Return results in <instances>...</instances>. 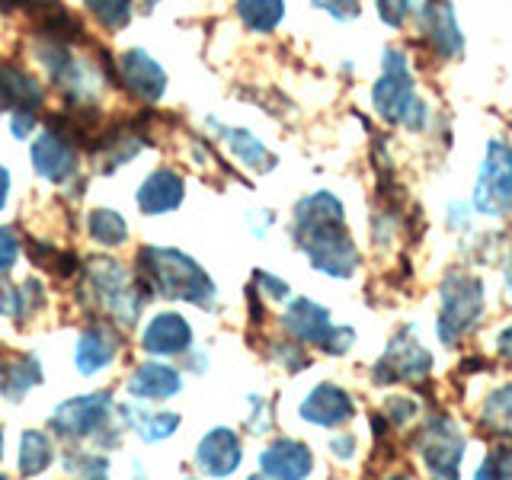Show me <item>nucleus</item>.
Segmentation results:
<instances>
[{
	"instance_id": "nucleus-51",
	"label": "nucleus",
	"mask_w": 512,
	"mask_h": 480,
	"mask_svg": "<svg viewBox=\"0 0 512 480\" xmlns=\"http://www.w3.org/2000/svg\"><path fill=\"white\" fill-rule=\"evenodd\" d=\"M0 480H7V477H4V474H0Z\"/></svg>"
},
{
	"instance_id": "nucleus-53",
	"label": "nucleus",
	"mask_w": 512,
	"mask_h": 480,
	"mask_svg": "<svg viewBox=\"0 0 512 480\" xmlns=\"http://www.w3.org/2000/svg\"><path fill=\"white\" fill-rule=\"evenodd\" d=\"M154 4H157V0H154Z\"/></svg>"
},
{
	"instance_id": "nucleus-45",
	"label": "nucleus",
	"mask_w": 512,
	"mask_h": 480,
	"mask_svg": "<svg viewBox=\"0 0 512 480\" xmlns=\"http://www.w3.org/2000/svg\"><path fill=\"white\" fill-rule=\"evenodd\" d=\"M0 4L10 10H42V7H52V0H0Z\"/></svg>"
},
{
	"instance_id": "nucleus-41",
	"label": "nucleus",
	"mask_w": 512,
	"mask_h": 480,
	"mask_svg": "<svg viewBox=\"0 0 512 480\" xmlns=\"http://www.w3.org/2000/svg\"><path fill=\"white\" fill-rule=\"evenodd\" d=\"M359 452V445H356V436H349V432H343V436H333L330 439V455L336 461H352Z\"/></svg>"
},
{
	"instance_id": "nucleus-7",
	"label": "nucleus",
	"mask_w": 512,
	"mask_h": 480,
	"mask_svg": "<svg viewBox=\"0 0 512 480\" xmlns=\"http://www.w3.org/2000/svg\"><path fill=\"white\" fill-rule=\"evenodd\" d=\"M471 205L477 215L490 221L512 218V144L503 135L487 141L484 164H480Z\"/></svg>"
},
{
	"instance_id": "nucleus-22",
	"label": "nucleus",
	"mask_w": 512,
	"mask_h": 480,
	"mask_svg": "<svg viewBox=\"0 0 512 480\" xmlns=\"http://www.w3.org/2000/svg\"><path fill=\"white\" fill-rule=\"evenodd\" d=\"M42 381V368L32 356L23 352H4L0 349V394L10 400L26 397Z\"/></svg>"
},
{
	"instance_id": "nucleus-29",
	"label": "nucleus",
	"mask_w": 512,
	"mask_h": 480,
	"mask_svg": "<svg viewBox=\"0 0 512 480\" xmlns=\"http://www.w3.org/2000/svg\"><path fill=\"white\" fill-rule=\"evenodd\" d=\"M474 480H512V445L509 442L493 445L484 455V461L477 464Z\"/></svg>"
},
{
	"instance_id": "nucleus-6",
	"label": "nucleus",
	"mask_w": 512,
	"mask_h": 480,
	"mask_svg": "<svg viewBox=\"0 0 512 480\" xmlns=\"http://www.w3.org/2000/svg\"><path fill=\"white\" fill-rule=\"evenodd\" d=\"M84 276H87L90 295L100 301V308L112 320H119L122 327L138 324V314L144 308V295L148 292L138 285V279H132V272H128L119 260L96 256V260L87 263Z\"/></svg>"
},
{
	"instance_id": "nucleus-19",
	"label": "nucleus",
	"mask_w": 512,
	"mask_h": 480,
	"mask_svg": "<svg viewBox=\"0 0 512 480\" xmlns=\"http://www.w3.org/2000/svg\"><path fill=\"white\" fill-rule=\"evenodd\" d=\"M125 388L132 400H170L180 394L183 375L167 362H144L132 372Z\"/></svg>"
},
{
	"instance_id": "nucleus-52",
	"label": "nucleus",
	"mask_w": 512,
	"mask_h": 480,
	"mask_svg": "<svg viewBox=\"0 0 512 480\" xmlns=\"http://www.w3.org/2000/svg\"><path fill=\"white\" fill-rule=\"evenodd\" d=\"M0 112H4V106H0Z\"/></svg>"
},
{
	"instance_id": "nucleus-2",
	"label": "nucleus",
	"mask_w": 512,
	"mask_h": 480,
	"mask_svg": "<svg viewBox=\"0 0 512 480\" xmlns=\"http://www.w3.org/2000/svg\"><path fill=\"white\" fill-rule=\"evenodd\" d=\"M135 279L148 295L154 292L160 298L189 301L205 311L215 308L218 288L212 276L192 256L173 247H141L135 260Z\"/></svg>"
},
{
	"instance_id": "nucleus-39",
	"label": "nucleus",
	"mask_w": 512,
	"mask_h": 480,
	"mask_svg": "<svg viewBox=\"0 0 512 480\" xmlns=\"http://www.w3.org/2000/svg\"><path fill=\"white\" fill-rule=\"evenodd\" d=\"M16 256H20V237L13 234V228H0V276L13 269Z\"/></svg>"
},
{
	"instance_id": "nucleus-10",
	"label": "nucleus",
	"mask_w": 512,
	"mask_h": 480,
	"mask_svg": "<svg viewBox=\"0 0 512 480\" xmlns=\"http://www.w3.org/2000/svg\"><path fill=\"white\" fill-rule=\"evenodd\" d=\"M413 23L420 32V45L429 48L436 61H452L464 52V32L452 0H420Z\"/></svg>"
},
{
	"instance_id": "nucleus-27",
	"label": "nucleus",
	"mask_w": 512,
	"mask_h": 480,
	"mask_svg": "<svg viewBox=\"0 0 512 480\" xmlns=\"http://www.w3.org/2000/svg\"><path fill=\"white\" fill-rule=\"evenodd\" d=\"M55 458V448H52V439L45 436V432H36L29 429L23 432L20 439V471L23 477H39L48 464Z\"/></svg>"
},
{
	"instance_id": "nucleus-25",
	"label": "nucleus",
	"mask_w": 512,
	"mask_h": 480,
	"mask_svg": "<svg viewBox=\"0 0 512 480\" xmlns=\"http://www.w3.org/2000/svg\"><path fill=\"white\" fill-rule=\"evenodd\" d=\"M234 10L256 36H269L285 20V0H234Z\"/></svg>"
},
{
	"instance_id": "nucleus-16",
	"label": "nucleus",
	"mask_w": 512,
	"mask_h": 480,
	"mask_svg": "<svg viewBox=\"0 0 512 480\" xmlns=\"http://www.w3.org/2000/svg\"><path fill=\"white\" fill-rule=\"evenodd\" d=\"M32 167L48 183L71 180L77 170V144L55 132V128H45L36 144H32Z\"/></svg>"
},
{
	"instance_id": "nucleus-30",
	"label": "nucleus",
	"mask_w": 512,
	"mask_h": 480,
	"mask_svg": "<svg viewBox=\"0 0 512 480\" xmlns=\"http://www.w3.org/2000/svg\"><path fill=\"white\" fill-rule=\"evenodd\" d=\"M269 356H272V362H279L285 372H304V368L311 365V356H308V349H304V343H298V340H269Z\"/></svg>"
},
{
	"instance_id": "nucleus-21",
	"label": "nucleus",
	"mask_w": 512,
	"mask_h": 480,
	"mask_svg": "<svg viewBox=\"0 0 512 480\" xmlns=\"http://www.w3.org/2000/svg\"><path fill=\"white\" fill-rule=\"evenodd\" d=\"M208 128H215V132L224 138V144L231 148V154L237 157V164L240 167H247L253 173H269V170H276V154H272L263 138H256L253 132H247V128H224L221 122L215 119H208Z\"/></svg>"
},
{
	"instance_id": "nucleus-46",
	"label": "nucleus",
	"mask_w": 512,
	"mask_h": 480,
	"mask_svg": "<svg viewBox=\"0 0 512 480\" xmlns=\"http://www.w3.org/2000/svg\"><path fill=\"white\" fill-rule=\"evenodd\" d=\"M13 304H16V292L0 282V314H13Z\"/></svg>"
},
{
	"instance_id": "nucleus-33",
	"label": "nucleus",
	"mask_w": 512,
	"mask_h": 480,
	"mask_svg": "<svg viewBox=\"0 0 512 480\" xmlns=\"http://www.w3.org/2000/svg\"><path fill=\"white\" fill-rule=\"evenodd\" d=\"M68 471L77 477V480H109V461L103 455H68Z\"/></svg>"
},
{
	"instance_id": "nucleus-18",
	"label": "nucleus",
	"mask_w": 512,
	"mask_h": 480,
	"mask_svg": "<svg viewBox=\"0 0 512 480\" xmlns=\"http://www.w3.org/2000/svg\"><path fill=\"white\" fill-rule=\"evenodd\" d=\"M119 352V333L109 324H90L77 333V346H74V362L80 368V375H96L103 372L106 365H112Z\"/></svg>"
},
{
	"instance_id": "nucleus-1",
	"label": "nucleus",
	"mask_w": 512,
	"mask_h": 480,
	"mask_svg": "<svg viewBox=\"0 0 512 480\" xmlns=\"http://www.w3.org/2000/svg\"><path fill=\"white\" fill-rule=\"evenodd\" d=\"M288 234H292L295 247L308 256L311 269L330 279L356 276L362 256L346 231V205L330 189H314L295 202Z\"/></svg>"
},
{
	"instance_id": "nucleus-37",
	"label": "nucleus",
	"mask_w": 512,
	"mask_h": 480,
	"mask_svg": "<svg viewBox=\"0 0 512 480\" xmlns=\"http://www.w3.org/2000/svg\"><path fill=\"white\" fill-rule=\"evenodd\" d=\"M311 7L324 10L336 23H352V20H359L362 0H311Z\"/></svg>"
},
{
	"instance_id": "nucleus-38",
	"label": "nucleus",
	"mask_w": 512,
	"mask_h": 480,
	"mask_svg": "<svg viewBox=\"0 0 512 480\" xmlns=\"http://www.w3.org/2000/svg\"><path fill=\"white\" fill-rule=\"evenodd\" d=\"M253 282L260 288V295H266L269 301H288L292 298V285L282 282L279 276H272V272H253Z\"/></svg>"
},
{
	"instance_id": "nucleus-28",
	"label": "nucleus",
	"mask_w": 512,
	"mask_h": 480,
	"mask_svg": "<svg viewBox=\"0 0 512 480\" xmlns=\"http://www.w3.org/2000/svg\"><path fill=\"white\" fill-rule=\"evenodd\" d=\"M87 231L96 244H103V247H122L128 240V224L119 212H112V208H96V212H90Z\"/></svg>"
},
{
	"instance_id": "nucleus-23",
	"label": "nucleus",
	"mask_w": 512,
	"mask_h": 480,
	"mask_svg": "<svg viewBox=\"0 0 512 480\" xmlns=\"http://www.w3.org/2000/svg\"><path fill=\"white\" fill-rule=\"evenodd\" d=\"M0 106L13 112H36L42 106V87L26 71L0 64Z\"/></svg>"
},
{
	"instance_id": "nucleus-5",
	"label": "nucleus",
	"mask_w": 512,
	"mask_h": 480,
	"mask_svg": "<svg viewBox=\"0 0 512 480\" xmlns=\"http://www.w3.org/2000/svg\"><path fill=\"white\" fill-rule=\"evenodd\" d=\"M282 330L292 340L320 349L324 356H346L356 343V330L352 327H336L330 320V311L324 304H317L314 298H288L282 311Z\"/></svg>"
},
{
	"instance_id": "nucleus-20",
	"label": "nucleus",
	"mask_w": 512,
	"mask_h": 480,
	"mask_svg": "<svg viewBox=\"0 0 512 480\" xmlns=\"http://www.w3.org/2000/svg\"><path fill=\"white\" fill-rule=\"evenodd\" d=\"M183 176L170 167H157L138 189V208L144 215H167L183 205Z\"/></svg>"
},
{
	"instance_id": "nucleus-8",
	"label": "nucleus",
	"mask_w": 512,
	"mask_h": 480,
	"mask_svg": "<svg viewBox=\"0 0 512 480\" xmlns=\"http://www.w3.org/2000/svg\"><path fill=\"white\" fill-rule=\"evenodd\" d=\"M413 448L429 480H461V458L468 452L464 432L448 416H429L413 436Z\"/></svg>"
},
{
	"instance_id": "nucleus-34",
	"label": "nucleus",
	"mask_w": 512,
	"mask_h": 480,
	"mask_svg": "<svg viewBox=\"0 0 512 480\" xmlns=\"http://www.w3.org/2000/svg\"><path fill=\"white\" fill-rule=\"evenodd\" d=\"M45 304V285L39 279H26L16 288V304H13V317H32Z\"/></svg>"
},
{
	"instance_id": "nucleus-42",
	"label": "nucleus",
	"mask_w": 512,
	"mask_h": 480,
	"mask_svg": "<svg viewBox=\"0 0 512 480\" xmlns=\"http://www.w3.org/2000/svg\"><path fill=\"white\" fill-rule=\"evenodd\" d=\"M493 349H496V359L506 362V365H512V324H506L500 333H496Z\"/></svg>"
},
{
	"instance_id": "nucleus-31",
	"label": "nucleus",
	"mask_w": 512,
	"mask_h": 480,
	"mask_svg": "<svg viewBox=\"0 0 512 480\" xmlns=\"http://www.w3.org/2000/svg\"><path fill=\"white\" fill-rule=\"evenodd\" d=\"M84 4L106 29H122L132 20V10H135V0H84Z\"/></svg>"
},
{
	"instance_id": "nucleus-35",
	"label": "nucleus",
	"mask_w": 512,
	"mask_h": 480,
	"mask_svg": "<svg viewBox=\"0 0 512 480\" xmlns=\"http://www.w3.org/2000/svg\"><path fill=\"white\" fill-rule=\"evenodd\" d=\"M378 20L388 29H404L416 13V0H375Z\"/></svg>"
},
{
	"instance_id": "nucleus-47",
	"label": "nucleus",
	"mask_w": 512,
	"mask_h": 480,
	"mask_svg": "<svg viewBox=\"0 0 512 480\" xmlns=\"http://www.w3.org/2000/svg\"><path fill=\"white\" fill-rule=\"evenodd\" d=\"M7 196H10V173H7L4 167H0V212H4Z\"/></svg>"
},
{
	"instance_id": "nucleus-40",
	"label": "nucleus",
	"mask_w": 512,
	"mask_h": 480,
	"mask_svg": "<svg viewBox=\"0 0 512 480\" xmlns=\"http://www.w3.org/2000/svg\"><path fill=\"white\" fill-rule=\"evenodd\" d=\"M471 212H474V205L471 202H452L448 205V218L445 224L452 231H471Z\"/></svg>"
},
{
	"instance_id": "nucleus-49",
	"label": "nucleus",
	"mask_w": 512,
	"mask_h": 480,
	"mask_svg": "<svg viewBox=\"0 0 512 480\" xmlns=\"http://www.w3.org/2000/svg\"><path fill=\"white\" fill-rule=\"evenodd\" d=\"M247 480H276V477H269V474H263V471H256V474H250Z\"/></svg>"
},
{
	"instance_id": "nucleus-3",
	"label": "nucleus",
	"mask_w": 512,
	"mask_h": 480,
	"mask_svg": "<svg viewBox=\"0 0 512 480\" xmlns=\"http://www.w3.org/2000/svg\"><path fill=\"white\" fill-rule=\"evenodd\" d=\"M372 106L388 125H400L407 132H426L429 106L416 93V77L407 48L388 45L381 52V77L372 87Z\"/></svg>"
},
{
	"instance_id": "nucleus-48",
	"label": "nucleus",
	"mask_w": 512,
	"mask_h": 480,
	"mask_svg": "<svg viewBox=\"0 0 512 480\" xmlns=\"http://www.w3.org/2000/svg\"><path fill=\"white\" fill-rule=\"evenodd\" d=\"M506 288H509V295H512V253H509V260H506Z\"/></svg>"
},
{
	"instance_id": "nucleus-11",
	"label": "nucleus",
	"mask_w": 512,
	"mask_h": 480,
	"mask_svg": "<svg viewBox=\"0 0 512 480\" xmlns=\"http://www.w3.org/2000/svg\"><path fill=\"white\" fill-rule=\"evenodd\" d=\"M112 394L96 391L84 397H71L52 413V429L64 439H90L106 432L112 423Z\"/></svg>"
},
{
	"instance_id": "nucleus-50",
	"label": "nucleus",
	"mask_w": 512,
	"mask_h": 480,
	"mask_svg": "<svg viewBox=\"0 0 512 480\" xmlns=\"http://www.w3.org/2000/svg\"><path fill=\"white\" fill-rule=\"evenodd\" d=\"M381 480H413V477H407V474H388V477H381Z\"/></svg>"
},
{
	"instance_id": "nucleus-43",
	"label": "nucleus",
	"mask_w": 512,
	"mask_h": 480,
	"mask_svg": "<svg viewBox=\"0 0 512 480\" xmlns=\"http://www.w3.org/2000/svg\"><path fill=\"white\" fill-rule=\"evenodd\" d=\"M10 128H13L16 138L26 141V135H32V128H36V112H13Z\"/></svg>"
},
{
	"instance_id": "nucleus-36",
	"label": "nucleus",
	"mask_w": 512,
	"mask_h": 480,
	"mask_svg": "<svg viewBox=\"0 0 512 480\" xmlns=\"http://www.w3.org/2000/svg\"><path fill=\"white\" fill-rule=\"evenodd\" d=\"M250 404H253V413L247 420V429L253 436H266L276 426V413H272V400H263L260 394H250Z\"/></svg>"
},
{
	"instance_id": "nucleus-26",
	"label": "nucleus",
	"mask_w": 512,
	"mask_h": 480,
	"mask_svg": "<svg viewBox=\"0 0 512 480\" xmlns=\"http://www.w3.org/2000/svg\"><path fill=\"white\" fill-rule=\"evenodd\" d=\"M125 423L132 426L144 442H164L180 429V413H151L141 407H122Z\"/></svg>"
},
{
	"instance_id": "nucleus-4",
	"label": "nucleus",
	"mask_w": 512,
	"mask_h": 480,
	"mask_svg": "<svg viewBox=\"0 0 512 480\" xmlns=\"http://www.w3.org/2000/svg\"><path fill=\"white\" fill-rule=\"evenodd\" d=\"M487 295L484 282L464 269L445 272L439 285V317H436V336L442 346H458L464 336H471L484 317Z\"/></svg>"
},
{
	"instance_id": "nucleus-14",
	"label": "nucleus",
	"mask_w": 512,
	"mask_h": 480,
	"mask_svg": "<svg viewBox=\"0 0 512 480\" xmlns=\"http://www.w3.org/2000/svg\"><path fill=\"white\" fill-rule=\"evenodd\" d=\"M240 461H244V445L228 426H215L212 432H205L196 448V468L205 477H231L240 468Z\"/></svg>"
},
{
	"instance_id": "nucleus-17",
	"label": "nucleus",
	"mask_w": 512,
	"mask_h": 480,
	"mask_svg": "<svg viewBox=\"0 0 512 480\" xmlns=\"http://www.w3.org/2000/svg\"><path fill=\"white\" fill-rule=\"evenodd\" d=\"M260 471L276 480H308L314 474V452L298 439H276L260 452Z\"/></svg>"
},
{
	"instance_id": "nucleus-24",
	"label": "nucleus",
	"mask_w": 512,
	"mask_h": 480,
	"mask_svg": "<svg viewBox=\"0 0 512 480\" xmlns=\"http://www.w3.org/2000/svg\"><path fill=\"white\" fill-rule=\"evenodd\" d=\"M477 423L487 436L512 445V384H503V388H496L484 397Z\"/></svg>"
},
{
	"instance_id": "nucleus-15",
	"label": "nucleus",
	"mask_w": 512,
	"mask_h": 480,
	"mask_svg": "<svg viewBox=\"0 0 512 480\" xmlns=\"http://www.w3.org/2000/svg\"><path fill=\"white\" fill-rule=\"evenodd\" d=\"M141 349L148 356H183L192 349V327L183 314L176 311H160L148 320V327L141 333Z\"/></svg>"
},
{
	"instance_id": "nucleus-12",
	"label": "nucleus",
	"mask_w": 512,
	"mask_h": 480,
	"mask_svg": "<svg viewBox=\"0 0 512 480\" xmlns=\"http://www.w3.org/2000/svg\"><path fill=\"white\" fill-rule=\"evenodd\" d=\"M298 416L304 423L320 426V429H340L356 416V400H352V394L340 388V384L320 381L304 394V400L298 404Z\"/></svg>"
},
{
	"instance_id": "nucleus-9",
	"label": "nucleus",
	"mask_w": 512,
	"mask_h": 480,
	"mask_svg": "<svg viewBox=\"0 0 512 480\" xmlns=\"http://www.w3.org/2000/svg\"><path fill=\"white\" fill-rule=\"evenodd\" d=\"M429 368H432V352L420 343V333H416L413 324H404L394 336L384 356L375 362L372 368V378L378 384H420L429 378Z\"/></svg>"
},
{
	"instance_id": "nucleus-32",
	"label": "nucleus",
	"mask_w": 512,
	"mask_h": 480,
	"mask_svg": "<svg viewBox=\"0 0 512 480\" xmlns=\"http://www.w3.org/2000/svg\"><path fill=\"white\" fill-rule=\"evenodd\" d=\"M381 410H384V423H388L391 429H404V426L416 423V416H420L416 397H407V394H391L381 404Z\"/></svg>"
},
{
	"instance_id": "nucleus-44",
	"label": "nucleus",
	"mask_w": 512,
	"mask_h": 480,
	"mask_svg": "<svg viewBox=\"0 0 512 480\" xmlns=\"http://www.w3.org/2000/svg\"><path fill=\"white\" fill-rule=\"evenodd\" d=\"M272 221H276V218H272L269 208H263V212H250V224H253V234L256 237H263L272 228Z\"/></svg>"
},
{
	"instance_id": "nucleus-13",
	"label": "nucleus",
	"mask_w": 512,
	"mask_h": 480,
	"mask_svg": "<svg viewBox=\"0 0 512 480\" xmlns=\"http://www.w3.org/2000/svg\"><path fill=\"white\" fill-rule=\"evenodd\" d=\"M116 71H119V84L144 103H157L167 90V71L148 52H141V48L125 52L116 61Z\"/></svg>"
}]
</instances>
